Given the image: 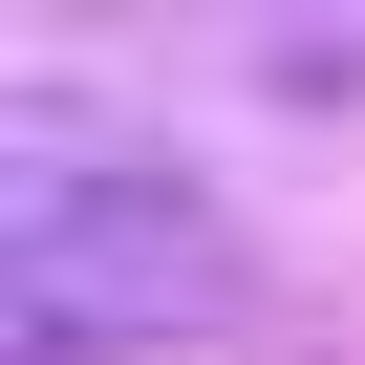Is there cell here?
<instances>
[{
	"label": "cell",
	"mask_w": 365,
	"mask_h": 365,
	"mask_svg": "<svg viewBox=\"0 0 365 365\" xmlns=\"http://www.w3.org/2000/svg\"><path fill=\"white\" fill-rule=\"evenodd\" d=\"M279 258L215 215L194 150H150L65 86L0 108V344L22 365H172V344H258Z\"/></svg>",
	"instance_id": "1"
},
{
	"label": "cell",
	"mask_w": 365,
	"mask_h": 365,
	"mask_svg": "<svg viewBox=\"0 0 365 365\" xmlns=\"http://www.w3.org/2000/svg\"><path fill=\"white\" fill-rule=\"evenodd\" d=\"M237 86H258V108H365V0H279V22H237Z\"/></svg>",
	"instance_id": "2"
}]
</instances>
